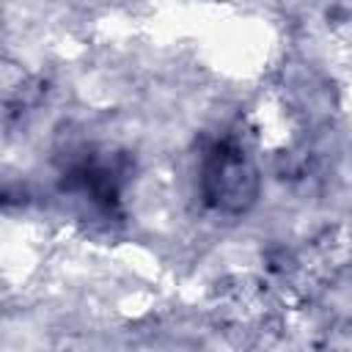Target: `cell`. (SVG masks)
Here are the masks:
<instances>
[{
  "label": "cell",
  "mask_w": 352,
  "mask_h": 352,
  "mask_svg": "<svg viewBox=\"0 0 352 352\" xmlns=\"http://www.w3.org/2000/svg\"><path fill=\"white\" fill-rule=\"evenodd\" d=\"M198 187L206 206L220 214H242L253 206L258 195V168L239 138L223 135L204 148Z\"/></svg>",
  "instance_id": "obj_1"
}]
</instances>
